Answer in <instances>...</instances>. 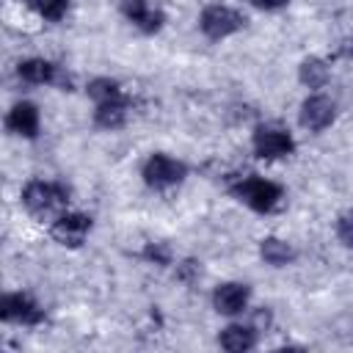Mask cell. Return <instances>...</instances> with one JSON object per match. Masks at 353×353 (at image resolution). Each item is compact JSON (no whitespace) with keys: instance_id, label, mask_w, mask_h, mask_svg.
<instances>
[{"instance_id":"1","label":"cell","mask_w":353,"mask_h":353,"mask_svg":"<svg viewBox=\"0 0 353 353\" xmlns=\"http://www.w3.org/2000/svg\"><path fill=\"white\" fill-rule=\"evenodd\" d=\"M234 193L240 196V201H245L256 212H270L281 201V188L265 176H245Z\"/></svg>"},{"instance_id":"2","label":"cell","mask_w":353,"mask_h":353,"mask_svg":"<svg viewBox=\"0 0 353 353\" xmlns=\"http://www.w3.org/2000/svg\"><path fill=\"white\" fill-rule=\"evenodd\" d=\"M185 174H188L185 163H179L168 154H152L143 165V182L154 190H165L171 185H179L185 179Z\"/></svg>"},{"instance_id":"3","label":"cell","mask_w":353,"mask_h":353,"mask_svg":"<svg viewBox=\"0 0 353 353\" xmlns=\"http://www.w3.org/2000/svg\"><path fill=\"white\" fill-rule=\"evenodd\" d=\"M66 199L69 193L58 182H44V179H33L22 190V201L30 212H50L52 207L66 204Z\"/></svg>"},{"instance_id":"4","label":"cell","mask_w":353,"mask_h":353,"mask_svg":"<svg viewBox=\"0 0 353 353\" xmlns=\"http://www.w3.org/2000/svg\"><path fill=\"white\" fill-rule=\"evenodd\" d=\"M204 36L210 39H226L232 33H237L243 28V17L229 8V6H210L201 11V19H199Z\"/></svg>"},{"instance_id":"5","label":"cell","mask_w":353,"mask_h":353,"mask_svg":"<svg viewBox=\"0 0 353 353\" xmlns=\"http://www.w3.org/2000/svg\"><path fill=\"white\" fill-rule=\"evenodd\" d=\"M292 149H295V141L281 127H259L254 132V152L265 160L287 157V154H292Z\"/></svg>"},{"instance_id":"6","label":"cell","mask_w":353,"mask_h":353,"mask_svg":"<svg viewBox=\"0 0 353 353\" xmlns=\"http://www.w3.org/2000/svg\"><path fill=\"white\" fill-rule=\"evenodd\" d=\"M121 11H124V17H127L135 28H141V30H146V33L160 30L163 22H165V14H163L160 0H124Z\"/></svg>"},{"instance_id":"7","label":"cell","mask_w":353,"mask_h":353,"mask_svg":"<svg viewBox=\"0 0 353 353\" xmlns=\"http://www.w3.org/2000/svg\"><path fill=\"white\" fill-rule=\"evenodd\" d=\"M88 232H91V218H85V215H80V212L61 215V218L52 223V229H50L52 240L61 243V245H69V248L83 245V240L88 237Z\"/></svg>"},{"instance_id":"8","label":"cell","mask_w":353,"mask_h":353,"mask_svg":"<svg viewBox=\"0 0 353 353\" xmlns=\"http://www.w3.org/2000/svg\"><path fill=\"white\" fill-rule=\"evenodd\" d=\"M0 314H3V320L22 323V325H33V323L44 320V312L39 309V303L30 295H25V292L6 295L3 303H0Z\"/></svg>"},{"instance_id":"9","label":"cell","mask_w":353,"mask_h":353,"mask_svg":"<svg viewBox=\"0 0 353 353\" xmlns=\"http://www.w3.org/2000/svg\"><path fill=\"white\" fill-rule=\"evenodd\" d=\"M334 116H336V108H334V102H331L328 97H323V94L306 97L303 105H301V124H303L306 130H312V132L325 130V127L334 121Z\"/></svg>"},{"instance_id":"10","label":"cell","mask_w":353,"mask_h":353,"mask_svg":"<svg viewBox=\"0 0 353 353\" xmlns=\"http://www.w3.org/2000/svg\"><path fill=\"white\" fill-rule=\"evenodd\" d=\"M212 306L221 314H237V312H243L248 306V287L240 284V281L218 284L215 292H212Z\"/></svg>"},{"instance_id":"11","label":"cell","mask_w":353,"mask_h":353,"mask_svg":"<svg viewBox=\"0 0 353 353\" xmlns=\"http://www.w3.org/2000/svg\"><path fill=\"white\" fill-rule=\"evenodd\" d=\"M8 130L22 135V138H33L39 132V110L33 102H17L11 110H8V119H6Z\"/></svg>"},{"instance_id":"12","label":"cell","mask_w":353,"mask_h":353,"mask_svg":"<svg viewBox=\"0 0 353 353\" xmlns=\"http://www.w3.org/2000/svg\"><path fill=\"white\" fill-rule=\"evenodd\" d=\"M17 74L25 80V83H33V85H44V83H55L58 80V66H52L50 61L44 58H28L17 66Z\"/></svg>"},{"instance_id":"13","label":"cell","mask_w":353,"mask_h":353,"mask_svg":"<svg viewBox=\"0 0 353 353\" xmlns=\"http://www.w3.org/2000/svg\"><path fill=\"white\" fill-rule=\"evenodd\" d=\"M218 342H221V347H226V350H232V353H243V350H251V347H254L256 334H254V328H248V325H229V328L221 331Z\"/></svg>"},{"instance_id":"14","label":"cell","mask_w":353,"mask_h":353,"mask_svg":"<svg viewBox=\"0 0 353 353\" xmlns=\"http://www.w3.org/2000/svg\"><path fill=\"white\" fill-rule=\"evenodd\" d=\"M259 254H262V259H265L268 265H273V268H281V265H287V262L295 259L292 245L284 243V240H279V237H265V240L259 243Z\"/></svg>"},{"instance_id":"15","label":"cell","mask_w":353,"mask_h":353,"mask_svg":"<svg viewBox=\"0 0 353 353\" xmlns=\"http://www.w3.org/2000/svg\"><path fill=\"white\" fill-rule=\"evenodd\" d=\"M127 119V102L124 97L121 99H110V102H99L97 105V124L105 127V130H116L121 127Z\"/></svg>"},{"instance_id":"16","label":"cell","mask_w":353,"mask_h":353,"mask_svg":"<svg viewBox=\"0 0 353 353\" xmlns=\"http://www.w3.org/2000/svg\"><path fill=\"white\" fill-rule=\"evenodd\" d=\"M301 80L309 85V88H320L325 80H328V66L320 61V58H306L301 63Z\"/></svg>"},{"instance_id":"17","label":"cell","mask_w":353,"mask_h":353,"mask_svg":"<svg viewBox=\"0 0 353 353\" xmlns=\"http://www.w3.org/2000/svg\"><path fill=\"white\" fill-rule=\"evenodd\" d=\"M88 94L94 97L97 105H99V102H110V99H121L119 83L110 80V77H97V80H91V83H88Z\"/></svg>"},{"instance_id":"18","label":"cell","mask_w":353,"mask_h":353,"mask_svg":"<svg viewBox=\"0 0 353 353\" xmlns=\"http://www.w3.org/2000/svg\"><path fill=\"white\" fill-rule=\"evenodd\" d=\"M30 6L36 8L39 17H44V19H50V22L63 19L66 11H69V0H30Z\"/></svg>"},{"instance_id":"19","label":"cell","mask_w":353,"mask_h":353,"mask_svg":"<svg viewBox=\"0 0 353 353\" xmlns=\"http://www.w3.org/2000/svg\"><path fill=\"white\" fill-rule=\"evenodd\" d=\"M336 234H339V240H342L345 245H353V218H350V215L339 218V223H336Z\"/></svg>"},{"instance_id":"20","label":"cell","mask_w":353,"mask_h":353,"mask_svg":"<svg viewBox=\"0 0 353 353\" xmlns=\"http://www.w3.org/2000/svg\"><path fill=\"white\" fill-rule=\"evenodd\" d=\"M146 256H152L154 262L165 265V259H168V251H165L163 245H149V248H146Z\"/></svg>"},{"instance_id":"21","label":"cell","mask_w":353,"mask_h":353,"mask_svg":"<svg viewBox=\"0 0 353 353\" xmlns=\"http://www.w3.org/2000/svg\"><path fill=\"white\" fill-rule=\"evenodd\" d=\"M256 8H265V11H273V8H281V6H287L290 0H251Z\"/></svg>"}]
</instances>
